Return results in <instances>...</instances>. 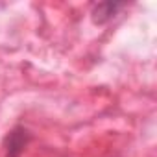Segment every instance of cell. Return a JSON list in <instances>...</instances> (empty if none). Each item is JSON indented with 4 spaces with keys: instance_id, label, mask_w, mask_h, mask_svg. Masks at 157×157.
Listing matches in <instances>:
<instances>
[{
    "instance_id": "obj_2",
    "label": "cell",
    "mask_w": 157,
    "mask_h": 157,
    "mask_svg": "<svg viewBox=\"0 0 157 157\" xmlns=\"http://www.w3.org/2000/svg\"><path fill=\"white\" fill-rule=\"evenodd\" d=\"M124 8V4H115V2H102L96 4L93 8V21L96 24H105L109 22L120 10Z\"/></svg>"
},
{
    "instance_id": "obj_1",
    "label": "cell",
    "mask_w": 157,
    "mask_h": 157,
    "mask_svg": "<svg viewBox=\"0 0 157 157\" xmlns=\"http://www.w3.org/2000/svg\"><path fill=\"white\" fill-rule=\"evenodd\" d=\"M30 140H32V133L22 126H15L4 139L6 157H21L26 146L30 144Z\"/></svg>"
}]
</instances>
